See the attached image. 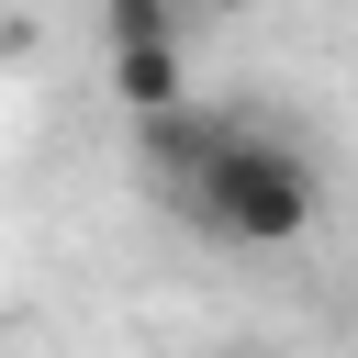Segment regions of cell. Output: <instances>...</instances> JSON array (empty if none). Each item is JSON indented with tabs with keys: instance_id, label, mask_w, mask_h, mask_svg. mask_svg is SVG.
<instances>
[{
	"instance_id": "obj_1",
	"label": "cell",
	"mask_w": 358,
	"mask_h": 358,
	"mask_svg": "<svg viewBox=\"0 0 358 358\" xmlns=\"http://www.w3.org/2000/svg\"><path fill=\"white\" fill-rule=\"evenodd\" d=\"M168 213H179V224H201L213 246H302V235H313V213H324V168H313V145H302V134H280V123L235 112V123L213 134V157L168 190Z\"/></svg>"
},
{
	"instance_id": "obj_2",
	"label": "cell",
	"mask_w": 358,
	"mask_h": 358,
	"mask_svg": "<svg viewBox=\"0 0 358 358\" xmlns=\"http://www.w3.org/2000/svg\"><path fill=\"white\" fill-rule=\"evenodd\" d=\"M112 101H123V112H168V101H190V56H179V34H112Z\"/></svg>"
},
{
	"instance_id": "obj_3",
	"label": "cell",
	"mask_w": 358,
	"mask_h": 358,
	"mask_svg": "<svg viewBox=\"0 0 358 358\" xmlns=\"http://www.w3.org/2000/svg\"><path fill=\"white\" fill-rule=\"evenodd\" d=\"M190 11H201V0H101L112 34H190Z\"/></svg>"
}]
</instances>
